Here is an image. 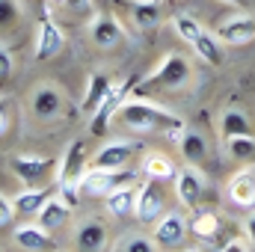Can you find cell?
I'll list each match as a JSON object with an SVG mask.
<instances>
[{
	"instance_id": "obj_1",
	"label": "cell",
	"mask_w": 255,
	"mask_h": 252,
	"mask_svg": "<svg viewBox=\"0 0 255 252\" xmlns=\"http://www.w3.org/2000/svg\"><path fill=\"white\" fill-rule=\"evenodd\" d=\"M116 122L128 130H133V133H166L172 142H178L181 130L187 127L181 116H175V113H169L151 101H142V98L125 101L116 110Z\"/></svg>"
},
{
	"instance_id": "obj_2",
	"label": "cell",
	"mask_w": 255,
	"mask_h": 252,
	"mask_svg": "<svg viewBox=\"0 0 255 252\" xmlns=\"http://www.w3.org/2000/svg\"><path fill=\"white\" fill-rule=\"evenodd\" d=\"M190 77H193V65L184 54H166V57L157 63V68L148 71L139 83L148 86V89L166 92V89H184V86L190 83Z\"/></svg>"
},
{
	"instance_id": "obj_3",
	"label": "cell",
	"mask_w": 255,
	"mask_h": 252,
	"mask_svg": "<svg viewBox=\"0 0 255 252\" xmlns=\"http://www.w3.org/2000/svg\"><path fill=\"white\" fill-rule=\"evenodd\" d=\"M57 163L60 160L45 157V154H15L9 160L12 172L27 187H54L57 184Z\"/></svg>"
},
{
	"instance_id": "obj_4",
	"label": "cell",
	"mask_w": 255,
	"mask_h": 252,
	"mask_svg": "<svg viewBox=\"0 0 255 252\" xmlns=\"http://www.w3.org/2000/svg\"><path fill=\"white\" fill-rule=\"evenodd\" d=\"M136 83H139V77H128V80L113 83V89L104 95V101L98 104V110L89 116V133H92V136H101V133H107L110 122L116 119V110H119V107L128 101V92H130Z\"/></svg>"
},
{
	"instance_id": "obj_5",
	"label": "cell",
	"mask_w": 255,
	"mask_h": 252,
	"mask_svg": "<svg viewBox=\"0 0 255 252\" xmlns=\"http://www.w3.org/2000/svg\"><path fill=\"white\" fill-rule=\"evenodd\" d=\"M133 181V172L130 169H86L83 178H80V193L86 196H95V199H107L110 193L122 184Z\"/></svg>"
},
{
	"instance_id": "obj_6",
	"label": "cell",
	"mask_w": 255,
	"mask_h": 252,
	"mask_svg": "<svg viewBox=\"0 0 255 252\" xmlns=\"http://www.w3.org/2000/svg\"><path fill=\"white\" fill-rule=\"evenodd\" d=\"M89 39L101 51H116L125 42V27L119 24V18L104 15V12H95L89 18Z\"/></svg>"
},
{
	"instance_id": "obj_7",
	"label": "cell",
	"mask_w": 255,
	"mask_h": 252,
	"mask_svg": "<svg viewBox=\"0 0 255 252\" xmlns=\"http://www.w3.org/2000/svg\"><path fill=\"white\" fill-rule=\"evenodd\" d=\"M187 232H190V223L181 214H163L151 229V241L157 244V250H175L184 244Z\"/></svg>"
},
{
	"instance_id": "obj_8",
	"label": "cell",
	"mask_w": 255,
	"mask_h": 252,
	"mask_svg": "<svg viewBox=\"0 0 255 252\" xmlns=\"http://www.w3.org/2000/svg\"><path fill=\"white\" fill-rule=\"evenodd\" d=\"M175 196H178V202L184 208H196L202 202V196H205V175H202L199 166L187 163V166L175 169Z\"/></svg>"
},
{
	"instance_id": "obj_9",
	"label": "cell",
	"mask_w": 255,
	"mask_h": 252,
	"mask_svg": "<svg viewBox=\"0 0 255 252\" xmlns=\"http://www.w3.org/2000/svg\"><path fill=\"white\" fill-rule=\"evenodd\" d=\"M217 39L223 45H247L255 39V12H238L217 27Z\"/></svg>"
},
{
	"instance_id": "obj_10",
	"label": "cell",
	"mask_w": 255,
	"mask_h": 252,
	"mask_svg": "<svg viewBox=\"0 0 255 252\" xmlns=\"http://www.w3.org/2000/svg\"><path fill=\"white\" fill-rule=\"evenodd\" d=\"M83 166H86V145L80 139H74V142H68V148L57 163V184H80V178L86 172Z\"/></svg>"
},
{
	"instance_id": "obj_11",
	"label": "cell",
	"mask_w": 255,
	"mask_h": 252,
	"mask_svg": "<svg viewBox=\"0 0 255 252\" xmlns=\"http://www.w3.org/2000/svg\"><path fill=\"white\" fill-rule=\"evenodd\" d=\"M163 211H166V199H163V193H160V187H157V181L151 178L148 184L139 187L133 217H136L139 223H145V226H154V223L163 217Z\"/></svg>"
},
{
	"instance_id": "obj_12",
	"label": "cell",
	"mask_w": 255,
	"mask_h": 252,
	"mask_svg": "<svg viewBox=\"0 0 255 252\" xmlns=\"http://www.w3.org/2000/svg\"><path fill=\"white\" fill-rule=\"evenodd\" d=\"M63 107H65V98L54 83H39L36 92L30 95V110H33L36 119H45V122L57 119V116H63Z\"/></svg>"
},
{
	"instance_id": "obj_13",
	"label": "cell",
	"mask_w": 255,
	"mask_h": 252,
	"mask_svg": "<svg viewBox=\"0 0 255 252\" xmlns=\"http://www.w3.org/2000/svg\"><path fill=\"white\" fill-rule=\"evenodd\" d=\"M65 45L63 30L51 21V18H42L39 21V33H36V60L45 63V60H54Z\"/></svg>"
},
{
	"instance_id": "obj_14",
	"label": "cell",
	"mask_w": 255,
	"mask_h": 252,
	"mask_svg": "<svg viewBox=\"0 0 255 252\" xmlns=\"http://www.w3.org/2000/svg\"><path fill=\"white\" fill-rule=\"evenodd\" d=\"M12 241L21 247L24 252H51L57 244H54V235L45 232L39 223H24L12 232Z\"/></svg>"
},
{
	"instance_id": "obj_15",
	"label": "cell",
	"mask_w": 255,
	"mask_h": 252,
	"mask_svg": "<svg viewBox=\"0 0 255 252\" xmlns=\"http://www.w3.org/2000/svg\"><path fill=\"white\" fill-rule=\"evenodd\" d=\"M74 247L80 252H101L107 247V223L101 220H83L74 229Z\"/></svg>"
},
{
	"instance_id": "obj_16",
	"label": "cell",
	"mask_w": 255,
	"mask_h": 252,
	"mask_svg": "<svg viewBox=\"0 0 255 252\" xmlns=\"http://www.w3.org/2000/svg\"><path fill=\"white\" fill-rule=\"evenodd\" d=\"M133 154V142L125 139H116V142H107L95 151L92 157V166L95 169H128V160Z\"/></svg>"
},
{
	"instance_id": "obj_17",
	"label": "cell",
	"mask_w": 255,
	"mask_h": 252,
	"mask_svg": "<svg viewBox=\"0 0 255 252\" xmlns=\"http://www.w3.org/2000/svg\"><path fill=\"white\" fill-rule=\"evenodd\" d=\"M71 214H74V208H68L63 199L54 193V196H51V199L42 205V211H39L36 223H39L45 232H57V229H65V226H68Z\"/></svg>"
},
{
	"instance_id": "obj_18",
	"label": "cell",
	"mask_w": 255,
	"mask_h": 252,
	"mask_svg": "<svg viewBox=\"0 0 255 252\" xmlns=\"http://www.w3.org/2000/svg\"><path fill=\"white\" fill-rule=\"evenodd\" d=\"M229 199L238 205V208H255V172L253 169H241L229 178Z\"/></svg>"
},
{
	"instance_id": "obj_19",
	"label": "cell",
	"mask_w": 255,
	"mask_h": 252,
	"mask_svg": "<svg viewBox=\"0 0 255 252\" xmlns=\"http://www.w3.org/2000/svg\"><path fill=\"white\" fill-rule=\"evenodd\" d=\"M190 48H193V54H196L205 65H223V63H226V51H223V42L217 39V33L202 30V33L190 42Z\"/></svg>"
},
{
	"instance_id": "obj_20",
	"label": "cell",
	"mask_w": 255,
	"mask_h": 252,
	"mask_svg": "<svg viewBox=\"0 0 255 252\" xmlns=\"http://www.w3.org/2000/svg\"><path fill=\"white\" fill-rule=\"evenodd\" d=\"M128 9H130L133 27H139V30H154V27L163 21V6H160V0H133Z\"/></svg>"
},
{
	"instance_id": "obj_21",
	"label": "cell",
	"mask_w": 255,
	"mask_h": 252,
	"mask_svg": "<svg viewBox=\"0 0 255 252\" xmlns=\"http://www.w3.org/2000/svg\"><path fill=\"white\" fill-rule=\"evenodd\" d=\"M136 196H139V187H136V184H122V187H116L107 196V211H110L113 217H119V220L133 217V211H136Z\"/></svg>"
},
{
	"instance_id": "obj_22",
	"label": "cell",
	"mask_w": 255,
	"mask_h": 252,
	"mask_svg": "<svg viewBox=\"0 0 255 252\" xmlns=\"http://www.w3.org/2000/svg\"><path fill=\"white\" fill-rule=\"evenodd\" d=\"M51 196H54V187H27L24 193H18V196L12 199L15 214H21V217H39L42 205H45Z\"/></svg>"
},
{
	"instance_id": "obj_23",
	"label": "cell",
	"mask_w": 255,
	"mask_h": 252,
	"mask_svg": "<svg viewBox=\"0 0 255 252\" xmlns=\"http://www.w3.org/2000/svg\"><path fill=\"white\" fill-rule=\"evenodd\" d=\"M113 89V80L107 77V74H101V71H92L89 77H86V95H83V113L86 116H92L95 110H98V104L104 101V95Z\"/></svg>"
},
{
	"instance_id": "obj_24",
	"label": "cell",
	"mask_w": 255,
	"mask_h": 252,
	"mask_svg": "<svg viewBox=\"0 0 255 252\" xmlns=\"http://www.w3.org/2000/svg\"><path fill=\"white\" fill-rule=\"evenodd\" d=\"M178 148H181V157L187 160V163H205V157H208V145H205V136L199 133V130H190V127H184L181 130V136H178Z\"/></svg>"
},
{
	"instance_id": "obj_25",
	"label": "cell",
	"mask_w": 255,
	"mask_h": 252,
	"mask_svg": "<svg viewBox=\"0 0 255 252\" xmlns=\"http://www.w3.org/2000/svg\"><path fill=\"white\" fill-rule=\"evenodd\" d=\"M226 154L238 163L255 166V133H241V136H226L223 139Z\"/></svg>"
},
{
	"instance_id": "obj_26",
	"label": "cell",
	"mask_w": 255,
	"mask_h": 252,
	"mask_svg": "<svg viewBox=\"0 0 255 252\" xmlns=\"http://www.w3.org/2000/svg\"><path fill=\"white\" fill-rule=\"evenodd\" d=\"M142 172L154 181H166V178H175V163L163 151H148L142 157Z\"/></svg>"
},
{
	"instance_id": "obj_27",
	"label": "cell",
	"mask_w": 255,
	"mask_h": 252,
	"mask_svg": "<svg viewBox=\"0 0 255 252\" xmlns=\"http://www.w3.org/2000/svg\"><path fill=\"white\" fill-rule=\"evenodd\" d=\"M220 133H223V139H226V136L253 133V125H250L247 113H241L238 107H229V110H223V119H220Z\"/></svg>"
},
{
	"instance_id": "obj_28",
	"label": "cell",
	"mask_w": 255,
	"mask_h": 252,
	"mask_svg": "<svg viewBox=\"0 0 255 252\" xmlns=\"http://www.w3.org/2000/svg\"><path fill=\"white\" fill-rule=\"evenodd\" d=\"M190 232L196 238H202V241H211V238H217V232H220V214L217 211H199L196 217H193L190 223Z\"/></svg>"
},
{
	"instance_id": "obj_29",
	"label": "cell",
	"mask_w": 255,
	"mask_h": 252,
	"mask_svg": "<svg viewBox=\"0 0 255 252\" xmlns=\"http://www.w3.org/2000/svg\"><path fill=\"white\" fill-rule=\"evenodd\" d=\"M113 252H157V244L145 235H125L116 241Z\"/></svg>"
},
{
	"instance_id": "obj_30",
	"label": "cell",
	"mask_w": 255,
	"mask_h": 252,
	"mask_svg": "<svg viewBox=\"0 0 255 252\" xmlns=\"http://www.w3.org/2000/svg\"><path fill=\"white\" fill-rule=\"evenodd\" d=\"M172 27H175V33H178V39H184L187 45H190L193 39L205 30L193 15H175V18H172Z\"/></svg>"
},
{
	"instance_id": "obj_31",
	"label": "cell",
	"mask_w": 255,
	"mask_h": 252,
	"mask_svg": "<svg viewBox=\"0 0 255 252\" xmlns=\"http://www.w3.org/2000/svg\"><path fill=\"white\" fill-rule=\"evenodd\" d=\"M12 116H15L12 98H0V145H3V139L12 133Z\"/></svg>"
},
{
	"instance_id": "obj_32",
	"label": "cell",
	"mask_w": 255,
	"mask_h": 252,
	"mask_svg": "<svg viewBox=\"0 0 255 252\" xmlns=\"http://www.w3.org/2000/svg\"><path fill=\"white\" fill-rule=\"evenodd\" d=\"M18 3L15 0H0V30H9L18 21Z\"/></svg>"
},
{
	"instance_id": "obj_33",
	"label": "cell",
	"mask_w": 255,
	"mask_h": 252,
	"mask_svg": "<svg viewBox=\"0 0 255 252\" xmlns=\"http://www.w3.org/2000/svg\"><path fill=\"white\" fill-rule=\"evenodd\" d=\"M12 220H15V205L6 196H0V229H6Z\"/></svg>"
},
{
	"instance_id": "obj_34",
	"label": "cell",
	"mask_w": 255,
	"mask_h": 252,
	"mask_svg": "<svg viewBox=\"0 0 255 252\" xmlns=\"http://www.w3.org/2000/svg\"><path fill=\"white\" fill-rule=\"evenodd\" d=\"M65 6H68L71 12H77V15H95L92 0H65Z\"/></svg>"
},
{
	"instance_id": "obj_35",
	"label": "cell",
	"mask_w": 255,
	"mask_h": 252,
	"mask_svg": "<svg viewBox=\"0 0 255 252\" xmlns=\"http://www.w3.org/2000/svg\"><path fill=\"white\" fill-rule=\"evenodd\" d=\"M9 74H12V54L0 45V83L9 80Z\"/></svg>"
},
{
	"instance_id": "obj_36",
	"label": "cell",
	"mask_w": 255,
	"mask_h": 252,
	"mask_svg": "<svg viewBox=\"0 0 255 252\" xmlns=\"http://www.w3.org/2000/svg\"><path fill=\"white\" fill-rule=\"evenodd\" d=\"M220 252H250V247H247L241 238H235V241H229V244H226Z\"/></svg>"
},
{
	"instance_id": "obj_37",
	"label": "cell",
	"mask_w": 255,
	"mask_h": 252,
	"mask_svg": "<svg viewBox=\"0 0 255 252\" xmlns=\"http://www.w3.org/2000/svg\"><path fill=\"white\" fill-rule=\"evenodd\" d=\"M247 235H250V241L255 244V214L250 217V220H247Z\"/></svg>"
},
{
	"instance_id": "obj_38",
	"label": "cell",
	"mask_w": 255,
	"mask_h": 252,
	"mask_svg": "<svg viewBox=\"0 0 255 252\" xmlns=\"http://www.w3.org/2000/svg\"><path fill=\"white\" fill-rule=\"evenodd\" d=\"M223 3H232V6H244V0H223Z\"/></svg>"
},
{
	"instance_id": "obj_39",
	"label": "cell",
	"mask_w": 255,
	"mask_h": 252,
	"mask_svg": "<svg viewBox=\"0 0 255 252\" xmlns=\"http://www.w3.org/2000/svg\"><path fill=\"white\" fill-rule=\"evenodd\" d=\"M51 6H65V0H48Z\"/></svg>"
},
{
	"instance_id": "obj_40",
	"label": "cell",
	"mask_w": 255,
	"mask_h": 252,
	"mask_svg": "<svg viewBox=\"0 0 255 252\" xmlns=\"http://www.w3.org/2000/svg\"><path fill=\"white\" fill-rule=\"evenodd\" d=\"M184 252H196V250H184Z\"/></svg>"
}]
</instances>
